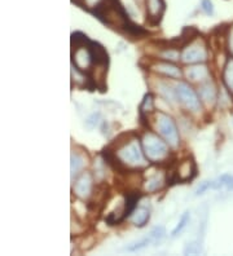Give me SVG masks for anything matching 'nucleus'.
<instances>
[{
	"label": "nucleus",
	"instance_id": "nucleus-8",
	"mask_svg": "<svg viewBox=\"0 0 233 256\" xmlns=\"http://www.w3.org/2000/svg\"><path fill=\"white\" fill-rule=\"evenodd\" d=\"M73 65L77 69H79L80 72H90L92 65L95 64L94 60H92V56H91L90 49H88V44L74 48V51H73Z\"/></svg>",
	"mask_w": 233,
	"mask_h": 256
},
{
	"label": "nucleus",
	"instance_id": "nucleus-17",
	"mask_svg": "<svg viewBox=\"0 0 233 256\" xmlns=\"http://www.w3.org/2000/svg\"><path fill=\"white\" fill-rule=\"evenodd\" d=\"M209 183H210V189H214V190H219L223 188L233 190V175L226 173V175H222L218 179L209 181Z\"/></svg>",
	"mask_w": 233,
	"mask_h": 256
},
{
	"label": "nucleus",
	"instance_id": "nucleus-3",
	"mask_svg": "<svg viewBox=\"0 0 233 256\" xmlns=\"http://www.w3.org/2000/svg\"><path fill=\"white\" fill-rule=\"evenodd\" d=\"M155 128H157L158 133L163 137L166 143L169 144L170 147L177 149L180 145V136L177 131L176 123L169 114L158 111L155 113Z\"/></svg>",
	"mask_w": 233,
	"mask_h": 256
},
{
	"label": "nucleus",
	"instance_id": "nucleus-23",
	"mask_svg": "<svg viewBox=\"0 0 233 256\" xmlns=\"http://www.w3.org/2000/svg\"><path fill=\"white\" fill-rule=\"evenodd\" d=\"M159 57L162 60L174 62V61H177L179 58H181V53H179V51L175 48H165L159 53Z\"/></svg>",
	"mask_w": 233,
	"mask_h": 256
},
{
	"label": "nucleus",
	"instance_id": "nucleus-13",
	"mask_svg": "<svg viewBox=\"0 0 233 256\" xmlns=\"http://www.w3.org/2000/svg\"><path fill=\"white\" fill-rule=\"evenodd\" d=\"M209 75H210L209 69L203 64H194V66H191L185 70V76L191 82H203L207 80Z\"/></svg>",
	"mask_w": 233,
	"mask_h": 256
},
{
	"label": "nucleus",
	"instance_id": "nucleus-22",
	"mask_svg": "<svg viewBox=\"0 0 233 256\" xmlns=\"http://www.w3.org/2000/svg\"><path fill=\"white\" fill-rule=\"evenodd\" d=\"M189 220H191V212L189 211H185L184 214L181 215L180 220H179V222H177V225L175 226V229L171 232V237H177L179 234L183 232V230L187 228V225L189 224Z\"/></svg>",
	"mask_w": 233,
	"mask_h": 256
},
{
	"label": "nucleus",
	"instance_id": "nucleus-30",
	"mask_svg": "<svg viewBox=\"0 0 233 256\" xmlns=\"http://www.w3.org/2000/svg\"><path fill=\"white\" fill-rule=\"evenodd\" d=\"M230 51L233 53V37L230 39Z\"/></svg>",
	"mask_w": 233,
	"mask_h": 256
},
{
	"label": "nucleus",
	"instance_id": "nucleus-7",
	"mask_svg": "<svg viewBox=\"0 0 233 256\" xmlns=\"http://www.w3.org/2000/svg\"><path fill=\"white\" fill-rule=\"evenodd\" d=\"M92 190H94V177L91 172L84 171L74 181L73 192L80 200H87L92 194Z\"/></svg>",
	"mask_w": 233,
	"mask_h": 256
},
{
	"label": "nucleus",
	"instance_id": "nucleus-2",
	"mask_svg": "<svg viewBox=\"0 0 233 256\" xmlns=\"http://www.w3.org/2000/svg\"><path fill=\"white\" fill-rule=\"evenodd\" d=\"M141 146L149 162L161 163L169 158V144L153 132L148 131L144 133L141 139Z\"/></svg>",
	"mask_w": 233,
	"mask_h": 256
},
{
	"label": "nucleus",
	"instance_id": "nucleus-21",
	"mask_svg": "<svg viewBox=\"0 0 233 256\" xmlns=\"http://www.w3.org/2000/svg\"><path fill=\"white\" fill-rule=\"evenodd\" d=\"M155 110V100H153V94L147 93L144 96L143 101L140 104V117L141 119H145L148 114L152 113Z\"/></svg>",
	"mask_w": 233,
	"mask_h": 256
},
{
	"label": "nucleus",
	"instance_id": "nucleus-12",
	"mask_svg": "<svg viewBox=\"0 0 233 256\" xmlns=\"http://www.w3.org/2000/svg\"><path fill=\"white\" fill-rule=\"evenodd\" d=\"M147 16L152 23H159L162 15L165 12V1L163 0H145Z\"/></svg>",
	"mask_w": 233,
	"mask_h": 256
},
{
	"label": "nucleus",
	"instance_id": "nucleus-1",
	"mask_svg": "<svg viewBox=\"0 0 233 256\" xmlns=\"http://www.w3.org/2000/svg\"><path fill=\"white\" fill-rule=\"evenodd\" d=\"M116 157L124 165L126 168H143L147 167L148 162L144 158V150L139 139L132 137L128 141H123L122 145L116 147Z\"/></svg>",
	"mask_w": 233,
	"mask_h": 256
},
{
	"label": "nucleus",
	"instance_id": "nucleus-27",
	"mask_svg": "<svg viewBox=\"0 0 233 256\" xmlns=\"http://www.w3.org/2000/svg\"><path fill=\"white\" fill-rule=\"evenodd\" d=\"M105 1L106 0H83V3L86 5V8H88V9H95V11H96L98 7H101Z\"/></svg>",
	"mask_w": 233,
	"mask_h": 256
},
{
	"label": "nucleus",
	"instance_id": "nucleus-24",
	"mask_svg": "<svg viewBox=\"0 0 233 256\" xmlns=\"http://www.w3.org/2000/svg\"><path fill=\"white\" fill-rule=\"evenodd\" d=\"M184 254L185 255H199L202 254V246L198 241L188 242L184 247Z\"/></svg>",
	"mask_w": 233,
	"mask_h": 256
},
{
	"label": "nucleus",
	"instance_id": "nucleus-11",
	"mask_svg": "<svg viewBox=\"0 0 233 256\" xmlns=\"http://www.w3.org/2000/svg\"><path fill=\"white\" fill-rule=\"evenodd\" d=\"M88 49H90L91 56H92V60H94L95 65H97V66H104V68L108 66V62H109V55H108L106 49L104 48L100 43L90 40V42H88Z\"/></svg>",
	"mask_w": 233,
	"mask_h": 256
},
{
	"label": "nucleus",
	"instance_id": "nucleus-9",
	"mask_svg": "<svg viewBox=\"0 0 233 256\" xmlns=\"http://www.w3.org/2000/svg\"><path fill=\"white\" fill-rule=\"evenodd\" d=\"M152 69L155 73H159L162 75L169 76V78H174V79H180L183 76L180 68L173 64L171 61H158L155 65H152Z\"/></svg>",
	"mask_w": 233,
	"mask_h": 256
},
{
	"label": "nucleus",
	"instance_id": "nucleus-5",
	"mask_svg": "<svg viewBox=\"0 0 233 256\" xmlns=\"http://www.w3.org/2000/svg\"><path fill=\"white\" fill-rule=\"evenodd\" d=\"M207 60V49L203 43L188 44L181 52V61L185 64H202Z\"/></svg>",
	"mask_w": 233,
	"mask_h": 256
},
{
	"label": "nucleus",
	"instance_id": "nucleus-16",
	"mask_svg": "<svg viewBox=\"0 0 233 256\" xmlns=\"http://www.w3.org/2000/svg\"><path fill=\"white\" fill-rule=\"evenodd\" d=\"M222 79L228 92L233 96V57L227 60L224 69H223Z\"/></svg>",
	"mask_w": 233,
	"mask_h": 256
},
{
	"label": "nucleus",
	"instance_id": "nucleus-15",
	"mask_svg": "<svg viewBox=\"0 0 233 256\" xmlns=\"http://www.w3.org/2000/svg\"><path fill=\"white\" fill-rule=\"evenodd\" d=\"M149 219H151V211L145 206L136 207L135 211L132 212L131 216H130V220H131L132 224L135 226H139V228H143V226L147 225Z\"/></svg>",
	"mask_w": 233,
	"mask_h": 256
},
{
	"label": "nucleus",
	"instance_id": "nucleus-26",
	"mask_svg": "<svg viewBox=\"0 0 233 256\" xmlns=\"http://www.w3.org/2000/svg\"><path fill=\"white\" fill-rule=\"evenodd\" d=\"M201 9L205 15H214V5H213L211 0H201Z\"/></svg>",
	"mask_w": 233,
	"mask_h": 256
},
{
	"label": "nucleus",
	"instance_id": "nucleus-25",
	"mask_svg": "<svg viewBox=\"0 0 233 256\" xmlns=\"http://www.w3.org/2000/svg\"><path fill=\"white\" fill-rule=\"evenodd\" d=\"M100 118H101V114L100 113L91 114L90 117L86 119V123H84V126H86L88 129H94V128L98 125V122H100Z\"/></svg>",
	"mask_w": 233,
	"mask_h": 256
},
{
	"label": "nucleus",
	"instance_id": "nucleus-20",
	"mask_svg": "<svg viewBox=\"0 0 233 256\" xmlns=\"http://www.w3.org/2000/svg\"><path fill=\"white\" fill-rule=\"evenodd\" d=\"M158 92L165 97L166 101L175 102L177 100L175 87L169 86V83H166V82H159L158 83Z\"/></svg>",
	"mask_w": 233,
	"mask_h": 256
},
{
	"label": "nucleus",
	"instance_id": "nucleus-10",
	"mask_svg": "<svg viewBox=\"0 0 233 256\" xmlns=\"http://www.w3.org/2000/svg\"><path fill=\"white\" fill-rule=\"evenodd\" d=\"M176 175L179 183H187V181L193 180L197 175V166H195L194 161L189 158L184 159L177 167Z\"/></svg>",
	"mask_w": 233,
	"mask_h": 256
},
{
	"label": "nucleus",
	"instance_id": "nucleus-4",
	"mask_svg": "<svg viewBox=\"0 0 233 256\" xmlns=\"http://www.w3.org/2000/svg\"><path fill=\"white\" fill-rule=\"evenodd\" d=\"M175 91H176L177 101H180L185 106V109H188L192 113H197L201 109L199 97L195 94V92L189 84L179 82L175 84Z\"/></svg>",
	"mask_w": 233,
	"mask_h": 256
},
{
	"label": "nucleus",
	"instance_id": "nucleus-18",
	"mask_svg": "<svg viewBox=\"0 0 233 256\" xmlns=\"http://www.w3.org/2000/svg\"><path fill=\"white\" fill-rule=\"evenodd\" d=\"M165 183V177L161 172H155L153 176H151L145 183H144V189L145 192L153 193L157 192L158 189H161Z\"/></svg>",
	"mask_w": 233,
	"mask_h": 256
},
{
	"label": "nucleus",
	"instance_id": "nucleus-28",
	"mask_svg": "<svg viewBox=\"0 0 233 256\" xmlns=\"http://www.w3.org/2000/svg\"><path fill=\"white\" fill-rule=\"evenodd\" d=\"M95 171H96V179L102 180L104 176H105V168H104L102 161H98V162L95 163Z\"/></svg>",
	"mask_w": 233,
	"mask_h": 256
},
{
	"label": "nucleus",
	"instance_id": "nucleus-29",
	"mask_svg": "<svg viewBox=\"0 0 233 256\" xmlns=\"http://www.w3.org/2000/svg\"><path fill=\"white\" fill-rule=\"evenodd\" d=\"M209 189H210V183L209 181H203V183H201L198 188L195 189V196H201V194H203Z\"/></svg>",
	"mask_w": 233,
	"mask_h": 256
},
{
	"label": "nucleus",
	"instance_id": "nucleus-6",
	"mask_svg": "<svg viewBox=\"0 0 233 256\" xmlns=\"http://www.w3.org/2000/svg\"><path fill=\"white\" fill-rule=\"evenodd\" d=\"M166 237V230L163 226L158 225L155 226L153 229L151 230V233L148 234L147 237L143 238L141 241L135 242V243H131L130 246L126 247V251L128 253H136V251H140V250L145 249L149 245H155V243H158V242H161L163 238Z\"/></svg>",
	"mask_w": 233,
	"mask_h": 256
},
{
	"label": "nucleus",
	"instance_id": "nucleus-19",
	"mask_svg": "<svg viewBox=\"0 0 233 256\" xmlns=\"http://www.w3.org/2000/svg\"><path fill=\"white\" fill-rule=\"evenodd\" d=\"M83 167H84V158L79 154L78 151H73L72 159H70V171H72L73 180H74V177L78 176Z\"/></svg>",
	"mask_w": 233,
	"mask_h": 256
},
{
	"label": "nucleus",
	"instance_id": "nucleus-14",
	"mask_svg": "<svg viewBox=\"0 0 233 256\" xmlns=\"http://www.w3.org/2000/svg\"><path fill=\"white\" fill-rule=\"evenodd\" d=\"M199 98L202 100L206 105H213L216 101V88H215L214 83L210 80H206L202 86L199 87L198 90Z\"/></svg>",
	"mask_w": 233,
	"mask_h": 256
}]
</instances>
